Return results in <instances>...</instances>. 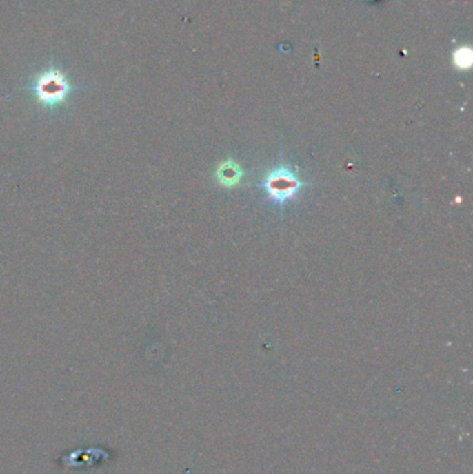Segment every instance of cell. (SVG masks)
Segmentation results:
<instances>
[{
	"mask_svg": "<svg viewBox=\"0 0 473 474\" xmlns=\"http://www.w3.org/2000/svg\"><path fill=\"white\" fill-rule=\"evenodd\" d=\"M215 178L221 185L232 187L241 182V179L243 178V171L234 161L226 160L218 165Z\"/></svg>",
	"mask_w": 473,
	"mask_h": 474,
	"instance_id": "3",
	"label": "cell"
},
{
	"mask_svg": "<svg viewBox=\"0 0 473 474\" xmlns=\"http://www.w3.org/2000/svg\"><path fill=\"white\" fill-rule=\"evenodd\" d=\"M260 187L267 193L271 201L283 207L305 187V183L290 165L281 164L265 174Z\"/></svg>",
	"mask_w": 473,
	"mask_h": 474,
	"instance_id": "2",
	"label": "cell"
},
{
	"mask_svg": "<svg viewBox=\"0 0 473 474\" xmlns=\"http://www.w3.org/2000/svg\"><path fill=\"white\" fill-rule=\"evenodd\" d=\"M30 90L37 99L38 104L45 108L54 110L68 101V97L77 90L67 75L57 67L49 65L39 72L31 82Z\"/></svg>",
	"mask_w": 473,
	"mask_h": 474,
	"instance_id": "1",
	"label": "cell"
}]
</instances>
